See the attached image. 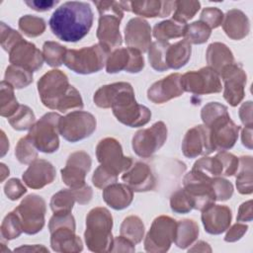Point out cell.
Here are the masks:
<instances>
[{
    "instance_id": "6f0895ef",
    "label": "cell",
    "mask_w": 253,
    "mask_h": 253,
    "mask_svg": "<svg viewBox=\"0 0 253 253\" xmlns=\"http://www.w3.org/2000/svg\"><path fill=\"white\" fill-rule=\"evenodd\" d=\"M59 1L54 0H32V1H25V4L28 5L31 9L38 11V12H44L50 10L55 5L58 4Z\"/></svg>"
},
{
    "instance_id": "7a4b0ae2",
    "label": "cell",
    "mask_w": 253,
    "mask_h": 253,
    "mask_svg": "<svg viewBox=\"0 0 253 253\" xmlns=\"http://www.w3.org/2000/svg\"><path fill=\"white\" fill-rule=\"evenodd\" d=\"M93 11L89 3L67 1L52 13L49 28L59 40L76 42L89 33L93 24Z\"/></svg>"
},
{
    "instance_id": "8fae6325",
    "label": "cell",
    "mask_w": 253,
    "mask_h": 253,
    "mask_svg": "<svg viewBox=\"0 0 253 253\" xmlns=\"http://www.w3.org/2000/svg\"><path fill=\"white\" fill-rule=\"evenodd\" d=\"M96 118L88 112L73 111L61 117L59 134L69 142H77L89 137L96 130Z\"/></svg>"
},
{
    "instance_id": "9c48e42d",
    "label": "cell",
    "mask_w": 253,
    "mask_h": 253,
    "mask_svg": "<svg viewBox=\"0 0 253 253\" xmlns=\"http://www.w3.org/2000/svg\"><path fill=\"white\" fill-rule=\"evenodd\" d=\"M61 116L54 112L44 114L30 128L29 135L38 150L43 153H53L59 148L58 125Z\"/></svg>"
},
{
    "instance_id": "4dcf8cb0",
    "label": "cell",
    "mask_w": 253,
    "mask_h": 253,
    "mask_svg": "<svg viewBox=\"0 0 253 253\" xmlns=\"http://www.w3.org/2000/svg\"><path fill=\"white\" fill-rule=\"evenodd\" d=\"M191 43L185 39L175 43H169L165 51V65L167 69H180L191 58Z\"/></svg>"
},
{
    "instance_id": "8992f818",
    "label": "cell",
    "mask_w": 253,
    "mask_h": 253,
    "mask_svg": "<svg viewBox=\"0 0 253 253\" xmlns=\"http://www.w3.org/2000/svg\"><path fill=\"white\" fill-rule=\"evenodd\" d=\"M94 4L100 14L97 29L99 43L111 51L123 42L120 24L124 17V10L120 1H94Z\"/></svg>"
},
{
    "instance_id": "cb8c5ba5",
    "label": "cell",
    "mask_w": 253,
    "mask_h": 253,
    "mask_svg": "<svg viewBox=\"0 0 253 253\" xmlns=\"http://www.w3.org/2000/svg\"><path fill=\"white\" fill-rule=\"evenodd\" d=\"M201 218L206 232L218 235L228 229L232 213L228 207L212 204L202 211Z\"/></svg>"
},
{
    "instance_id": "2e32d148",
    "label": "cell",
    "mask_w": 253,
    "mask_h": 253,
    "mask_svg": "<svg viewBox=\"0 0 253 253\" xmlns=\"http://www.w3.org/2000/svg\"><path fill=\"white\" fill-rule=\"evenodd\" d=\"M96 156L101 165L117 175L126 171L133 163L130 157L124 155L121 143L114 137H105L98 142Z\"/></svg>"
},
{
    "instance_id": "db71d44e",
    "label": "cell",
    "mask_w": 253,
    "mask_h": 253,
    "mask_svg": "<svg viewBox=\"0 0 253 253\" xmlns=\"http://www.w3.org/2000/svg\"><path fill=\"white\" fill-rule=\"evenodd\" d=\"M247 229H248V225H246L245 223H242L239 221L236 222L227 230V232L224 236V241L235 242V241L241 239V237L247 232Z\"/></svg>"
},
{
    "instance_id": "5b68a950",
    "label": "cell",
    "mask_w": 253,
    "mask_h": 253,
    "mask_svg": "<svg viewBox=\"0 0 253 253\" xmlns=\"http://www.w3.org/2000/svg\"><path fill=\"white\" fill-rule=\"evenodd\" d=\"M113 216L109 210L103 207L92 209L86 216L84 239L92 252H111L114 238L112 235Z\"/></svg>"
},
{
    "instance_id": "ffe728a7",
    "label": "cell",
    "mask_w": 253,
    "mask_h": 253,
    "mask_svg": "<svg viewBox=\"0 0 253 253\" xmlns=\"http://www.w3.org/2000/svg\"><path fill=\"white\" fill-rule=\"evenodd\" d=\"M213 151L210 128L205 125H198L190 128L182 141V152L188 158L207 156Z\"/></svg>"
},
{
    "instance_id": "be15d7a7",
    "label": "cell",
    "mask_w": 253,
    "mask_h": 253,
    "mask_svg": "<svg viewBox=\"0 0 253 253\" xmlns=\"http://www.w3.org/2000/svg\"><path fill=\"white\" fill-rule=\"evenodd\" d=\"M9 149V140L5 135V132L1 130V157H3Z\"/></svg>"
},
{
    "instance_id": "836d02e7",
    "label": "cell",
    "mask_w": 253,
    "mask_h": 253,
    "mask_svg": "<svg viewBox=\"0 0 253 253\" xmlns=\"http://www.w3.org/2000/svg\"><path fill=\"white\" fill-rule=\"evenodd\" d=\"M238 169L236 171V188L241 195H250L253 192L252 187V157L249 155L241 156Z\"/></svg>"
},
{
    "instance_id": "d590c367",
    "label": "cell",
    "mask_w": 253,
    "mask_h": 253,
    "mask_svg": "<svg viewBox=\"0 0 253 253\" xmlns=\"http://www.w3.org/2000/svg\"><path fill=\"white\" fill-rule=\"evenodd\" d=\"M20 107L15 95L14 87L7 81L3 80L0 84V114L2 117L9 119Z\"/></svg>"
},
{
    "instance_id": "74e56055",
    "label": "cell",
    "mask_w": 253,
    "mask_h": 253,
    "mask_svg": "<svg viewBox=\"0 0 253 253\" xmlns=\"http://www.w3.org/2000/svg\"><path fill=\"white\" fill-rule=\"evenodd\" d=\"M4 80L11 84L14 89H22L33 82V72L13 64H10L5 71Z\"/></svg>"
},
{
    "instance_id": "5bb4252c",
    "label": "cell",
    "mask_w": 253,
    "mask_h": 253,
    "mask_svg": "<svg viewBox=\"0 0 253 253\" xmlns=\"http://www.w3.org/2000/svg\"><path fill=\"white\" fill-rule=\"evenodd\" d=\"M167 134L166 125L161 121L156 122L150 127L135 132L131 140L132 149L137 156L148 158L164 145Z\"/></svg>"
},
{
    "instance_id": "bcb514c9",
    "label": "cell",
    "mask_w": 253,
    "mask_h": 253,
    "mask_svg": "<svg viewBox=\"0 0 253 253\" xmlns=\"http://www.w3.org/2000/svg\"><path fill=\"white\" fill-rule=\"evenodd\" d=\"M1 237L5 240H12L21 235L23 228L20 219L16 212L13 211L9 212L3 219L0 227Z\"/></svg>"
},
{
    "instance_id": "83f0119b",
    "label": "cell",
    "mask_w": 253,
    "mask_h": 253,
    "mask_svg": "<svg viewBox=\"0 0 253 253\" xmlns=\"http://www.w3.org/2000/svg\"><path fill=\"white\" fill-rule=\"evenodd\" d=\"M129 8L137 16L147 18H163L169 16L175 10V1H129Z\"/></svg>"
},
{
    "instance_id": "e0dca14e",
    "label": "cell",
    "mask_w": 253,
    "mask_h": 253,
    "mask_svg": "<svg viewBox=\"0 0 253 253\" xmlns=\"http://www.w3.org/2000/svg\"><path fill=\"white\" fill-rule=\"evenodd\" d=\"M224 83L223 98L232 107L241 103L245 95V85L247 75L242 66L233 62L226 66L219 74Z\"/></svg>"
},
{
    "instance_id": "e575fe53",
    "label": "cell",
    "mask_w": 253,
    "mask_h": 253,
    "mask_svg": "<svg viewBox=\"0 0 253 253\" xmlns=\"http://www.w3.org/2000/svg\"><path fill=\"white\" fill-rule=\"evenodd\" d=\"M120 233L134 245L138 244L141 242L144 235V224L136 215L126 216L121 224Z\"/></svg>"
},
{
    "instance_id": "816d5d0a",
    "label": "cell",
    "mask_w": 253,
    "mask_h": 253,
    "mask_svg": "<svg viewBox=\"0 0 253 253\" xmlns=\"http://www.w3.org/2000/svg\"><path fill=\"white\" fill-rule=\"evenodd\" d=\"M223 13L216 7L205 8L200 16V21L205 23L211 30L219 27L223 21Z\"/></svg>"
},
{
    "instance_id": "60d3db41",
    "label": "cell",
    "mask_w": 253,
    "mask_h": 253,
    "mask_svg": "<svg viewBox=\"0 0 253 253\" xmlns=\"http://www.w3.org/2000/svg\"><path fill=\"white\" fill-rule=\"evenodd\" d=\"M19 30L29 38H36L45 31V22L42 18L25 15L19 19Z\"/></svg>"
},
{
    "instance_id": "52a82bcc",
    "label": "cell",
    "mask_w": 253,
    "mask_h": 253,
    "mask_svg": "<svg viewBox=\"0 0 253 253\" xmlns=\"http://www.w3.org/2000/svg\"><path fill=\"white\" fill-rule=\"evenodd\" d=\"M75 219L71 212L53 213L48 222L51 249L61 253L81 252L83 242L75 234Z\"/></svg>"
},
{
    "instance_id": "d4e9b609",
    "label": "cell",
    "mask_w": 253,
    "mask_h": 253,
    "mask_svg": "<svg viewBox=\"0 0 253 253\" xmlns=\"http://www.w3.org/2000/svg\"><path fill=\"white\" fill-rule=\"evenodd\" d=\"M122 180L133 192H147L155 188L156 180L150 167L143 162H133L132 165L124 172Z\"/></svg>"
},
{
    "instance_id": "603a6c76",
    "label": "cell",
    "mask_w": 253,
    "mask_h": 253,
    "mask_svg": "<svg viewBox=\"0 0 253 253\" xmlns=\"http://www.w3.org/2000/svg\"><path fill=\"white\" fill-rule=\"evenodd\" d=\"M125 42L128 47L146 52L151 44V28L148 22L139 17L130 19L125 28Z\"/></svg>"
},
{
    "instance_id": "ee69618b",
    "label": "cell",
    "mask_w": 253,
    "mask_h": 253,
    "mask_svg": "<svg viewBox=\"0 0 253 253\" xmlns=\"http://www.w3.org/2000/svg\"><path fill=\"white\" fill-rule=\"evenodd\" d=\"M169 45L168 42L156 41L151 42L148 48V60L151 67L156 71L168 70L165 65V51Z\"/></svg>"
},
{
    "instance_id": "94428289",
    "label": "cell",
    "mask_w": 253,
    "mask_h": 253,
    "mask_svg": "<svg viewBox=\"0 0 253 253\" xmlns=\"http://www.w3.org/2000/svg\"><path fill=\"white\" fill-rule=\"evenodd\" d=\"M14 251H27V252H47L48 249L43 245H23L21 247L15 248Z\"/></svg>"
},
{
    "instance_id": "277c9868",
    "label": "cell",
    "mask_w": 253,
    "mask_h": 253,
    "mask_svg": "<svg viewBox=\"0 0 253 253\" xmlns=\"http://www.w3.org/2000/svg\"><path fill=\"white\" fill-rule=\"evenodd\" d=\"M201 118L210 128L213 151H225L233 147L241 127L230 119L226 106L211 102L203 107Z\"/></svg>"
},
{
    "instance_id": "681fc988",
    "label": "cell",
    "mask_w": 253,
    "mask_h": 253,
    "mask_svg": "<svg viewBox=\"0 0 253 253\" xmlns=\"http://www.w3.org/2000/svg\"><path fill=\"white\" fill-rule=\"evenodd\" d=\"M23 37L20 33L13 30L9 26H7L5 23H1V30H0V43L3 49L7 52L10 51V49L21 40Z\"/></svg>"
},
{
    "instance_id": "8d00e7d4",
    "label": "cell",
    "mask_w": 253,
    "mask_h": 253,
    "mask_svg": "<svg viewBox=\"0 0 253 253\" xmlns=\"http://www.w3.org/2000/svg\"><path fill=\"white\" fill-rule=\"evenodd\" d=\"M75 202H77L75 190L72 188L62 189L51 197L49 206L53 213L71 212Z\"/></svg>"
},
{
    "instance_id": "f6af8a7d",
    "label": "cell",
    "mask_w": 253,
    "mask_h": 253,
    "mask_svg": "<svg viewBox=\"0 0 253 253\" xmlns=\"http://www.w3.org/2000/svg\"><path fill=\"white\" fill-rule=\"evenodd\" d=\"M201 8L199 1H175V11L173 14V20L186 24L191 20Z\"/></svg>"
},
{
    "instance_id": "d6a6232c",
    "label": "cell",
    "mask_w": 253,
    "mask_h": 253,
    "mask_svg": "<svg viewBox=\"0 0 253 253\" xmlns=\"http://www.w3.org/2000/svg\"><path fill=\"white\" fill-rule=\"evenodd\" d=\"M187 24L177 22L175 20H165L157 23L153 27L152 35L160 42H168L172 39L182 38L185 36Z\"/></svg>"
},
{
    "instance_id": "ac0fdd59",
    "label": "cell",
    "mask_w": 253,
    "mask_h": 253,
    "mask_svg": "<svg viewBox=\"0 0 253 253\" xmlns=\"http://www.w3.org/2000/svg\"><path fill=\"white\" fill-rule=\"evenodd\" d=\"M91 165L92 160L87 152L79 150L71 153L65 167L60 171L63 183L72 189L85 186V177L90 171Z\"/></svg>"
},
{
    "instance_id": "ba28073f",
    "label": "cell",
    "mask_w": 253,
    "mask_h": 253,
    "mask_svg": "<svg viewBox=\"0 0 253 253\" xmlns=\"http://www.w3.org/2000/svg\"><path fill=\"white\" fill-rule=\"evenodd\" d=\"M110 50L100 43L80 49H67L63 64L78 74L99 72L105 66Z\"/></svg>"
},
{
    "instance_id": "7dc6e473",
    "label": "cell",
    "mask_w": 253,
    "mask_h": 253,
    "mask_svg": "<svg viewBox=\"0 0 253 253\" xmlns=\"http://www.w3.org/2000/svg\"><path fill=\"white\" fill-rule=\"evenodd\" d=\"M170 208L176 213H188L194 210V201L188 192L182 188L171 195Z\"/></svg>"
},
{
    "instance_id": "7402d4cb",
    "label": "cell",
    "mask_w": 253,
    "mask_h": 253,
    "mask_svg": "<svg viewBox=\"0 0 253 253\" xmlns=\"http://www.w3.org/2000/svg\"><path fill=\"white\" fill-rule=\"evenodd\" d=\"M180 73H171L154 82L147 90V98L154 104H163L183 95Z\"/></svg>"
},
{
    "instance_id": "e7e4bbea",
    "label": "cell",
    "mask_w": 253,
    "mask_h": 253,
    "mask_svg": "<svg viewBox=\"0 0 253 253\" xmlns=\"http://www.w3.org/2000/svg\"><path fill=\"white\" fill-rule=\"evenodd\" d=\"M0 171H1V182H3L5 178L9 176L10 171H9V168L4 163L0 164Z\"/></svg>"
},
{
    "instance_id": "f907efd6",
    "label": "cell",
    "mask_w": 253,
    "mask_h": 253,
    "mask_svg": "<svg viewBox=\"0 0 253 253\" xmlns=\"http://www.w3.org/2000/svg\"><path fill=\"white\" fill-rule=\"evenodd\" d=\"M212 189L215 200L219 202L229 200L233 194L232 184L222 177H215L212 179Z\"/></svg>"
},
{
    "instance_id": "c3c4849f",
    "label": "cell",
    "mask_w": 253,
    "mask_h": 253,
    "mask_svg": "<svg viewBox=\"0 0 253 253\" xmlns=\"http://www.w3.org/2000/svg\"><path fill=\"white\" fill-rule=\"evenodd\" d=\"M117 181H118V175L101 164L96 168L92 177V182L94 186L98 189H103V190L106 187L116 183Z\"/></svg>"
},
{
    "instance_id": "4fadbf2b",
    "label": "cell",
    "mask_w": 253,
    "mask_h": 253,
    "mask_svg": "<svg viewBox=\"0 0 253 253\" xmlns=\"http://www.w3.org/2000/svg\"><path fill=\"white\" fill-rule=\"evenodd\" d=\"M181 84L184 92L195 95L219 93L222 89L218 73L210 66L186 72L181 77Z\"/></svg>"
},
{
    "instance_id": "ab89813d",
    "label": "cell",
    "mask_w": 253,
    "mask_h": 253,
    "mask_svg": "<svg viewBox=\"0 0 253 253\" xmlns=\"http://www.w3.org/2000/svg\"><path fill=\"white\" fill-rule=\"evenodd\" d=\"M67 48L56 42H45L42 45L44 61L51 67H58L63 63Z\"/></svg>"
},
{
    "instance_id": "3957f363",
    "label": "cell",
    "mask_w": 253,
    "mask_h": 253,
    "mask_svg": "<svg viewBox=\"0 0 253 253\" xmlns=\"http://www.w3.org/2000/svg\"><path fill=\"white\" fill-rule=\"evenodd\" d=\"M37 86L42 103L50 110L67 112L83 108L79 91L69 84L67 75L61 70L47 71L39 79Z\"/></svg>"
},
{
    "instance_id": "f5cc1de1",
    "label": "cell",
    "mask_w": 253,
    "mask_h": 253,
    "mask_svg": "<svg viewBox=\"0 0 253 253\" xmlns=\"http://www.w3.org/2000/svg\"><path fill=\"white\" fill-rule=\"evenodd\" d=\"M4 193L9 200L16 201L27 193V189L19 179L12 178L5 183Z\"/></svg>"
},
{
    "instance_id": "b9f144b4",
    "label": "cell",
    "mask_w": 253,
    "mask_h": 253,
    "mask_svg": "<svg viewBox=\"0 0 253 253\" xmlns=\"http://www.w3.org/2000/svg\"><path fill=\"white\" fill-rule=\"evenodd\" d=\"M15 155L22 164H30L38 159V149L29 134L18 141L15 148Z\"/></svg>"
},
{
    "instance_id": "44dd1931",
    "label": "cell",
    "mask_w": 253,
    "mask_h": 253,
    "mask_svg": "<svg viewBox=\"0 0 253 253\" xmlns=\"http://www.w3.org/2000/svg\"><path fill=\"white\" fill-rule=\"evenodd\" d=\"M11 64L23 67L31 72L42 68L44 61L42 52L33 43L22 39L8 52Z\"/></svg>"
},
{
    "instance_id": "9f6ffc18",
    "label": "cell",
    "mask_w": 253,
    "mask_h": 253,
    "mask_svg": "<svg viewBox=\"0 0 253 253\" xmlns=\"http://www.w3.org/2000/svg\"><path fill=\"white\" fill-rule=\"evenodd\" d=\"M135 247L132 242L123 237L122 235L114 238L113 248L111 252H134Z\"/></svg>"
},
{
    "instance_id": "9a60e30c",
    "label": "cell",
    "mask_w": 253,
    "mask_h": 253,
    "mask_svg": "<svg viewBox=\"0 0 253 253\" xmlns=\"http://www.w3.org/2000/svg\"><path fill=\"white\" fill-rule=\"evenodd\" d=\"M238 165L239 159L235 155L226 151H219L213 157L204 156L198 159L194 163L192 170L206 177L215 178L234 175L238 169Z\"/></svg>"
},
{
    "instance_id": "484cf974",
    "label": "cell",
    "mask_w": 253,
    "mask_h": 253,
    "mask_svg": "<svg viewBox=\"0 0 253 253\" xmlns=\"http://www.w3.org/2000/svg\"><path fill=\"white\" fill-rule=\"evenodd\" d=\"M56 171L53 165L44 159H36L30 163L28 169L23 173L24 183L31 189H42L51 184L55 179Z\"/></svg>"
},
{
    "instance_id": "f546056e",
    "label": "cell",
    "mask_w": 253,
    "mask_h": 253,
    "mask_svg": "<svg viewBox=\"0 0 253 253\" xmlns=\"http://www.w3.org/2000/svg\"><path fill=\"white\" fill-rule=\"evenodd\" d=\"M206 58L209 66L218 75L228 65L234 62L232 51L222 42H212L208 46Z\"/></svg>"
},
{
    "instance_id": "30bf717a",
    "label": "cell",
    "mask_w": 253,
    "mask_h": 253,
    "mask_svg": "<svg viewBox=\"0 0 253 253\" xmlns=\"http://www.w3.org/2000/svg\"><path fill=\"white\" fill-rule=\"evenodd\" d=\"M45 211L44 200L36 194H31L24 198L14 210L20 219L23 232L29 235L36 234L43 228Z\"/></svg>"
},
{
    "instance_id": "7c38bea8",
    "label": "cell",
    "mask_w": 253,
    "mask_h": 253,
    "mask_svg": "<svg viewBox=\"0 0 253 253\" xmlns=\"http://www.w3.org/2000/svg\"><path fill=\"white\" fill-rule=\"evenodd\" d=\"M177 221L168 215H159L144 238V249L151 253L167 252L174 242Z\"/></svg>"
},
{
    "instance_id": "91938a15",
    "label": "cell",
    "mask_w": 253,
    "mask_h": 253,
    "mask_svg": "<svg viewBox=\"0 0 253 253\" xmlns=\"http://www.w3.org/2000/svg\"><path fill=\"white\" fill-rule=\"evenodd\" d=\"M241 141L242 144L247 147L248 149H252L253 147V142H252V127H246L244 126V128L242 129V133H241Z\"/></svg>"
},
{
    "instance_id": "11a10c76",
    "label": "cell",
    "mask_w": 253,
    "mask_h": 253,
    "mask_svg": "<svg viewBox=\"0 0 253 253\" xmlns=\"http://www.w3.org/2000/svg\"><path fill=\"white\" fill-rule=\"evenodd\" d=\"M252 102L247 101L244 102L241 107L239 108V118L241 123L244 125L246 127H252L253 126V119H252Z\"/></svg>"
},
{
    "instance_id": "f35d334b",
    "label": "cell",
    "mask_w": 253,
    "mask_h": 253,
    "mask_svg": "<svg viewBox=\"0 0 253 253\" xmlns=\"http://www.w3.org/2000/svg\"><path fill=\"white\" fill-rule=\"evenodd\" d=\"M10 126L16 130L30 129L36 123V117L33 110L26 106L20 105L17 112L8 119Z\"/></svg>"
},
{
    "instance_id": "680465c9",
    "label": "cell",
    "mask_w": 253,
    "mask_h": 253,
    "mask_svg": "<svg viewBox=\"0 0 253 253\" xmlns=\"http://www.w3.org/2000/svg\"><path fill=\"white\" fill-rule=\"evenodd\" d=\"M252 200L242 203L238 209V214L236 220L239 222L251 221L252 220Z\"/></svg>"
},
{
    "instance_id": "4316f807",
    "label": "cell",
    "mask_w": 253,
    "mask_h": 253,
    "mask_svg": "<svg viewBox=\"0 0 253 253\" xmlns=\"http://www.w3.org/2000/svg\"><path fill=\"white\" fill-rule=\"evenodd\" d=\"M221 25L226 36L235 41L244 39L250 32L248 17L238 9L229 10L223 17Z\"/></svg>"
},
{
    "instance_id": "d6986e66",
    "label": "cell",
    "mask_w": 253,
    "mask_h": 253,
    "mask_svg": "<svg viewBox=\"0 0 253 253\" xmlns=\"http://www.w3.org/2000/svg\"><path fill=\"white\" fill-rule=\"evenodd\" d=\"M144 67V59L141 52L132 47H122L113 50L106 62L108 73H118L125 70L129 73H138Z\"/></svg>"
},
{
    "instance_id": "1f68e13d",
    "label": "cell",
    "mask_w": 253,
    "mask_h": 253,
    "mask_svg": "<svg viewBox=\"0 0 253 253\" xmlns=\"http://www.w3.org/2000/svg\"><path fill=\"white\" fill-rule=\"evenodd\" d=\"M200 233L197 222L193 219H181L177 221L174 242L177 247L186 249L192 245Z\"/></svg>"
},
{
    "instance_id": "7bdbcfd3",
    "label": "cell",
    "mask_w": 253,
    "mask_h": 253,
    "mask_svg": "<svg viewBox=\"0 0 253 253\" xmlns=\"http://www.w3.org/2000/svg\"><path fill=\"white\" fill-rule=\"evenodd\" d=\"M211 34V30L203 22L196 21L190 25H187L185 40L193 44H202L206 42Z\"/></svg>"
},
{
    "instance_id": "6da1fadb",
    "label": "cell",
    "mask_w": 253,
    "mask_h": 253,
    "mask_svg": "<svg viewBox=\"0 0 253 253\" xmlns=\"http://www.w3.org/2000/svg\"><path fill=\"white\" fill-rule=\"evenodd\" d=\"M93 101L99 108H112L116 119L129 127L145 126L151 119L150 110L135 101L133 88L127 82H116L100 87L95 92Z\"/></svg>"
},
{
    "instance_id": "6125c7cd",
    "label": "cell",
    "mask_w": 253,
    "mask_h": 253,
    "mask_svg": "<svg viewBox=\"0 0 253 253\" xmlns=\"http://www.w3.org/2000/svg\"><path fill=\"white\" fill-rule=\"evenodd\" d=\"M189 252H211V248L209 245V243L205 241H198L193 247L188 249Z\"/></svg>"
},
{
    "instance_id": "f1b7e54d",
    "label": "cell",
    "mask_w": 253,
    "mask_h": 253,
    "mask_svg": "<svg viewBox=\"0 0 253 253\" xmlns=\"http://www.w3.org/2000/svg\"><path fill=\"white\" fill-rule=\"evenodd\" d=\"M133 199V191L126 184L114 183L103 191V200L116 211L127 208Z\"/></svg>"
}]
</instances>
